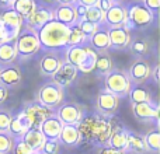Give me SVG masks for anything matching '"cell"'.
<instances>
[{"instance_id":"52","label":"cell","mask_w":160,"mask_h":154,"mask_svg":"<svg viewBox=\"0 0 160 154\" xmlns=\"http://www.w3.org/2000/svg\"><path fill=\"white\" fill-rule=\"evenodd\" d=\"M53 3H58V0H44V4H53Z\"/></svg>"},{"instance_id":"29","label":"cell","mask_w":160,"mask_h":154,"mask_svg":"<svg viewBox=\"0 0 160 154\" xmlns=\"http://www.w3.org/2000/svg\"><path fill=\"white\" fill-rule=\"evenodd\" d=\"M128 49L136 58H143L150 52V42L143 36H136V38L131 39Z\"/></svg>"},{"instance_id":"21","label":"cell","mask_w":160,"mask_h":154,"mask_svg":"<svg viewBox=\"0 0 160 154\" xmlns=\"http://www.w3.org/2000/svg\"><path fill=\"white\" fill-rule=\"evenodd\" d=\"M62 126H63V123L59 121L58 116L55 113H51L48 118H45L42 121V123L39 125L38 129L41 130V133L44 135L45 139H59Z\"/></svg>"},{"instance_id":"23","label":"cell","mask_w":160,"mask_h":154,"mask_svg":"<svg viewBox=\"0 0 160 154\" xmlns=\"http://www.w3.org/2000/svg\"><path fill=\"white\" fill-rule=\"evenodd\" d=\"M125 153H132V154H145L146 149H145V142L143 136H141L139 133L128 130L127 132V143H125Z\"/></svg>"},{"instance_id":"55","label":"cell","mask_w":160,"mask_h":154,"mask_svg":"<svg viewBox=\"0 0 160 154\" xmlns=\"http://www.w3.org/2000/svg\"><path fill=\"white\" fill-rule=\"evenodd\" d=\"M39 154H41V153H39Z\"/></svg>"},{"instance_id":"41","label":"cell","mask_w":160,"mask_h":154,"mask_svg":"<svg viewBox=\"0 0 160 154\" xmlns=\"http://www.w3.org/2000/svg\"><path fill=\"white\" fill-rule=\"evenodd\" d=\"M11 118H13V115H11L10 111L0 108V132H7Z\"/></svg>"},{"instance_id":"40","label":"cell","mask_w":160,"mask_h":154,"mask_svg":"<svg viewBox=\"0 0 160 154\" xmlns=\"http://www.w3.org/2000/svg\"><path fill=\"white\" fill-rule=\"evenodd\" d=\"M13 146V137L8 132H0V154H8Z\"/></svg>"},{"instance_id":"27","label":"cell","mask_w":160,"mask_h":154,"mask_svg":"<svg viewBox=\"0 0 160 154\" xmlns=\"http://www.w3.org/2000/svg\"><path fill=\"white\" fill-rule=\"evenodd\" d=\"M128 97H129L131 104L152 101V94H150V90L148 87H143V84H131Z\"/></svg>"},{"instance_id":"36","label":"cell","mask_w":160,"mask_h":154,"mask_svg":"<svg viewBox=\"0 0 160 154\" xmlns=\"http://www.w3.org/2000/svg\"><path fill=\"white\" fill-rule=\"evenodd\" d=\"M25 126L21 123V121H20L18 118H17V115L16 116H13L11 118V122H10V125H8V130L7 132L10 133V136L11 137H21L22 135L25 133Z\"/></svg>"},{"instance_id":"49","label":"cell","mask_w":160,"mask_h":154,"mask_svg":"<svg viewBox=\"0 0 160 154\" xmlns=\"http://www.w3.org/2000/svg\"><path fill=\"white\" fill-rule=\"evenodd\" d=\"M14 0H0V7L3 8H11Z\"/></svg>"},{"instance_id":"28","label":"cell","mask_w":160,"mask_h":154,"mask_svg":"<svg viewBox=\"0 0 160 154\" xmlns=\"http://www.w3.org/2000/svg\"><path fill=\"white\" fill-rule=\"evenodd\" d=\"M22 140L27 143V146L30 147L32 152H39V149H41L45 137H44V135L41 133L39 129L31 128V129L25 130V133L22 135Z\"/></svg>"},{"instance_id":"15","label":"cell","mask_w":160,"mask_h":154,"mask_svg":"<svg viewBox=\"0 0 160 154\" xmlns=\"http://www.w3.org/2000/svg\"><path fill=\"white\" fill-rule=\"evenodd\" d=\"M108 36H110V49L111 51H124L128 49L132 35L127 25L108 28Z\"/></svg>"},{"instance_id":"20","label":"cell","mask_w":160,"mask_h":154,"mask_svg":"<svg viewBox=\"0 0 160 154\" xmlns=\"http://www.w3.org/2000/svg\"><path fill=\"white\" fill-rule=\"evenodd\" d=\"M53 20L59 21L61 24L70 27V25L78 22V16H76L75 4H59L55 8H52Z\"/></svg>"},{"instance_id":"30","label":"cell","mask_w":160,"mask_h":154,"mask_svg":"<svg viewBox=\"0 0 160 154\" xmlns=\"http://www.w3.org/2000/svg\"><path fill=\"white\" fill-rule=\"evenodd\" d=\"M143 142H145L146 153L159 154V152H160V132H159L158 125L143 136Z\"/></svg>"},{"instance_id":"56","label":"cell","mask_w":160,"mask_h":154,"mask_svg":"<svg viewBox=\"0 0 160 154\" xmlns=\"http://www.w3.org/2000/svg\"><path fill=\"white\" fill-rule=\"evenodd\" d=\"M0 67H2V66H0Z\"/></svg>"},{"instance_id":"50","label":"cell","mask_w":160,"mask_h":154,"mask_svg":"<svg viewBox=\"0 0 160 154\" xmlns=\"http://www.w3.org/2000/svg\"><path fill=\"white\" fill-rule=\"evenodd\" d=\"M3 41H6V32H4V28L0 24V42H3Z\"/></svg>"},{"instance_id":"16","label":"cell","mask_w":160,"mask_h":154,"mask_svg":"<svg viewBox=\"0 0 160 154\" xmlns=\"http://www.w3.org/2000/svg\"><path fill=\"white\" fill-rule=\"evenodd\" d=\"M125 21H127V7L122 3H114L104 13L101 24H104L107 28H112L125 25Z\"/></svg>"},{"instance_id":"39","label":"cell","mask_w":160,"mask_h":154,"mask_svg":"<svg viewBox=\"0 0 160 154\" xmlns=\"http://www.w3.org/2000/svg\"><path fill=\"white\" fill-rule=\"evenodd\" d=\"M102 16H104V13H102L97 6H91V7H87L84 18L88 20V21H91V22H96V24H101Z\"/></svg>"},{"instance_id":"54","label":"cell","mask_w":160,"mask_h":154,"mask_svg":"<svg viewBox=\"0 0 160 154\" xmlns=\"http://www.w3.org/2000/svg\"><path fill=\"white\" fill-rule=\"evenodd\" d=\"M30 154H39V153H38V152H31Z\"/></svg>"},{"instance_id":"31","label":"cell","mask_w":160,"mask_h":154,"mask_svg":"<svg viewBox=\"0 0 160 154\" xmlns=\"http://www.w3.org/2000/svg\"><path fill=\"white\" fill-rule=\"evenodd\" d=\"M112 67H114L112 60H111L110 55H108L107 52H102V53H98V55H97L96 65H94V72H96L97 76L104 77Z\"/></svg>"},{"instance_id":"19","label":"cell","mask_w":160,"mask_h":154,"mask_svg":"<svg viewBox=\"0 0 160 154\" xmlns=\"http://www.w3.org/2000/svg\"><path fill=\"white\" fill-rule=\"evenodd\" d=\"M88 45L96 51L97 53H102L110 51V36H108V28L104 24H98L97 31L88 38Z\"/></svg>"},{"instance_id":"14","label":"cell","mask_w":160,"mask_h":154,"mask_svg":"<svg viewBox=\"0 0 160 154\" xmlns=\"http://www.w3.org/2000/svg\"><path fill=\"white\" fill-rule=\"evenodd\" d=\"M132 111L136 119L142 122H152L159 123V113L160 108L158 102L153 101H145V102H138V104H132Z\"/></svg>"},{"instance_id":"24","label":"cell","mask_w":160,"mask_h":154,"mask_svg":"<svg viewBox=\"0 0 160 154\" xmlns=\"http://www.w3.org/2000/svg\"><path fill=\"white\" fill-rule=\"evenodd\" d=\"M127 132H128V129L125 126H122L121 123L112 125V130H111L107 146L117 149V150H124L125 143H127Z\"/></svg>"},{"instance_id":"38","label":"cell","mask_w":160,"mask_h":154,"mask_svg":"<svg viewBox=\"0 0 160 154\" xmlns=\"http://www.w3.org/2000/svg\"><path fill=\"white\" fill-rule=\"evenodd\" d=\"M32 150L27 146L24 140L21 137H14L13 139V146H11V153L13 154H30Z\"/></svg>"},{"instance_id":"33","label":"cell","mask_w":160,"mask_h":154,"mask_svg":"<svg viewBox=\"0 0 160 154\" xmlns=\"http://www.w3.org/2000/svg\"><path fill=\"white\" fill-rule=\"evenodd\" d=\"M35 6H37L35 0H14L11 8L14 11H17L22 18H25V17H28L34 11Z\"/></svg>"},{"instance_id":"4","label":"cell","mask_w":160,"mask_h":154,"mask_svg":"<svg viewBox=\"0 0 160 154\" xmlns=\"http://www.w3.org/2000/svg\"><path fill=\"white\" fill-rule=\"evenodd\" d=\"M114 116H104L98 112H94L93 126H91L90 140L88 144H93L94 147H105L110 139L111 130L114 125Z\"/></svg>"},{"instance_id":"25","label":"cell","mask_w":160,"mask_h":154,"mask_svg":"<svg viewBox=\"0 0 160 154\" xmlns=\"http://www.w3.org/2000/svg\"><path fill=\"white\" fill-rule=\"evenodd\" d=\"M17 59V49L14 39H6L0 42V66L14 63Z\"/></svg>"},{"instance_id":"42","label":"cell","mask_w":160,"mask_h":154,"mask_svg":"<svg viewBox=\"0 0 160 154\" xmlns=\"http://www.w3.org/2000/svg\"><path fill=\"white\" fill-rule=\"evenodd\" d=\"M142 4L153 14V16H158L159 10H160V0H142Z\"/></svg>"},{"instance_id":"1","label":"cell","mask_w":160,"mask_h":154,"mask_svg":"<svg viewBox=\"0 0 160 154\" xmlns=\"http://www.w3.org/2000/svg\"><path fill=\"white\" fill-rule=\"evenodd\" d=\"M39 44L45 51H59L68 48V35H69V27L61 24L56 20H49L45 22L38 31Z\"/></svg>"},{"instance_id":"13","label":"cell","mask_w":160,"mask_h":154,"mask_svg":"<svg viewBox=\"0 0 160 154\" xmlns=\"http://www.w3.org/2000/svg\"><path fill=\"white\" fill-rule=\"evenodd\" d=\"M150 72L152 67L149 62L145 58H138L132 62L127 73L131 80V84H145V81L150 79Z\"/></svg>"},{"instance_id":"46","label":"cell","mask_w":160,"mask_h":154,"mask_svg":"<svg viewBox=\"0 0 160 154\" xmlns=\"http://www.w3.org/2000/svg\"><path fill=\"white\" fill-rule=\"evenodd\" d=\"M7 97H8V88H6L4 85L0 84V104H3L7 99Z\"/></svg>"},{"instance_id":"47","label":"cell","mask_w":160,"mask_h":154,"mask_svg":"<svg viewBox=\"0 0 160 154\" xmlns=\"http://www.w3.org/2000/svg\"><path fill=\"white\" fill-rule=\"evenodd\" d=\"M159 65H156L155 67L152 69V72H150V77L153 79V81H155V84H158L159 83Z\"/></svg>"},{"instance_id":"9","label":"cell","mask_w":160,"mask_h":154,"mask_svg":"<svg viewBox=\"0 0 160 154\" xmlns=\"http://www.w3.org/2000/svg\"><path fill=\"white\" fill-rule=\"evenodd\" d=\"M55 115L59 118V121L63 125H78L80 119L83 118V108L78 102H62L56 108Z\"/></svg>"},{"instance_id":"12","label":"cell","mask_w":160,"mask_h":154,"mask_svg":"<svg viewBox=\"0 0 160 154\" xmlns=\"http://www.w3.org/2000/svg\"><path fill=\"white\" fill-rule=\"evenodd\" d=\"M63 60L65 53L62 55L59 51H47L39 59V73L44 77H52Z\"/></svg>"},{"instance_id":"2","label":"cell","mask_w":160,"mask_h":154,"mask_svg":"<svg viewBox=\"0 0 160 154\" xmlns=\"http://www.w3.org/2000/svg\"><path fill=\"white\" fill-rule=\"evenodd\" d=\"M14 41H16L17 59L22 62L35 56L41 49V44H39L37 32L27 27H22V30L14 38Z\"/></svg>"},{"instance_id":"22","label":"cell","mask_w":160,"mask_h":154,"mask_svg":"<svg viewBox=\"0 0 160 154\" xmlns=\"http://www.w3.org/2000/svg\"><path fill=\"white\" fill-rule=\"evenodd\" d=\"M59 142L61 144L66 147H76L80 144V135L78 125H63L59 135Z\"/></svg>"},{"instance_id":"7","label":"cell","mask_w":160,"mask_h":154,"mask_svg":"<svg viewBox=\"0 0 160 154\" xmlns=\"http://www.w3.org/2000/svg\"><path fill=\"white\" fill-rule=\"evenodd\" d=\"M65 99V88L53 81H48L37 93V101L49 111H55Z\"/></svg>"},{"instance_id":"11","label":"cell","mask_w":160,"mask_h":154,"mask_svg":"<svg viewBox=\"0 0 160 154\" xmlns=\"http://www.w3.org/2000/svg\"><path fill=\"white\" fill-rule=\"evenodd\" d=\"M52 18H53L52 8L48 7L47 4H38V3H37L34 11L28 17L24 18V27L30 28V30L37 32L45 22H48Z\"/></svg>"},{"instance_id":"32","label":"cell","mask_w":160,"mask_h":154,"mask_svg":"<svg viewBox=\"0 0 160 154\" xmlns=\"http://www.w3.org/2000/svg\"><path fill=\"white\" fill-rule=\"evenodd\" d=\"M88 44V38L82 32L78 24L69 27V35H68V46H78V45Z\"/></svg>"},{"instance_id":"37","label":"cell","mask_w":160,"mask_h":154,"mask_svg":"<svg viewBox=\"0 0 160 154\" xmlns=\"http://www.w3.org/2000/svg\"><path fill=\"white\" fill-rule=\"evenodd\" d=\"M76 24L79 25V28L82 30V32L84 34L87 38H90V36L97 31V28H98V24H96V22H91V21H88V20H86V18L79 20Z\"/></svg>"},{"instance_id":"43","label":"cell","mask_w":160,"mask_h":154,"mask_svg":"<svg viewBox=\"0 0 160 154\" xmlns=\"http://www.w3.org/2000/svg\"><path fill=\"white\" fill-rule=\"evenodd\" d=\"M75 10H76V16H78V21L82 18H84L86 11H87V7L83 4H79V3H75Z\"/></svg>"},{"instance_id":"17","label":"cell","mask_w":160,"mask_h":154,"mask_svg":"<svg viewBox=\"0 0 160 154\" xmlns=\"http://www.w3.org/2000/svg\"><path fill=\"white\" fill-rule=\"evenodd\" d=\"M78 73H79V70L75 65L69 63L68 60H63L62 65L59 66V69L53 73L52 81L56 83L58 85H61V87H63V88L69 87V85H72V83L76 80Z\"/></svg>"},{"instance_id":"34","label":"cell","mask_w":160,"mask_h":154,"mask_svg":"<svg viewBox=\"0 0 160 154\" xmlns=\"http://www.w3.org/2000/svg\"><path fill=\"white\" fill-rule=\"evenodd\" d=\"M97 55H98V53H97L91 46H88L87 53H86L84 59H83L82 63L78 66L79 72H82V73H90V72H93V70H94V65H96Z\"/></svg>"},{"instance_id":"51","label":"cell","mask_w":160,"mask_h":154,"mask_svg":"<svg viewBox=\"0 0 160 154\" xmlns=\"http://www.w3.org/2000/svg\"><path fill=\"white\" fill-rule=\"evenodd\" d=\"M59 4H75L76 0H58Z\"/></svg>"},{"instance_id":"8","label":"cell","mask_w":160,"mask_h":154,"mask_svg":"<svg viewBox=\"0 0 160 154\" xmlns=\"http://www.w3.org/2000/svg\"><path fill=\"white\" fill-rule=\"evenodd\" d=\"M0 24L4 28L6 39H14L24 27V18L13 8H4L0 13Z\"/></svg>"},{"instance_id":"26","label":"cell","mask_w":160,"mask_h":154,"mask_svg":"<svg viewBox=\"0 0 160 154\" xmlns=\"http://www.w3.org/2000/svg\"><path fill=\"white\" fill-rule=\"evenodd\" d=\"M90 45H78V46H68L65 49V60H68L69 63L75 65L76 67L82 63V60L84 59L86 53H87V49Z\"/></svg>"},{"instance_id":"6","label":"cell","mask_w":160,"mask_h":154,"mask_svg":"<svg viewBox=\"0 0 160 154\" xmlns=\"http://www.w3.org/2000/svg\"><path fill=\"white\" fill-rule=\"evenodd\" d=\"M51 111L48 108H45L44 105H41L38 101H32V102H27L22 108V111L17 115V118L21 121V123L25 126V129H31L35 128L38 129L39 125L42 123L45 118L51 115Z\"/></svg>"},{"instance_id":"10","label":"cell","mask_w":160,"mask_h":154,"mask_svg":"<svg viewBox=\"0 0 160 154\" xmlns=\"http://www.w3.org/2000/svg\"><path fill=\"white\" fill-rule=\"evenodd\" d=\"M119 99L117 95H114L112 93L104 90H101L97 95L96 99V112H98L100 115L104 116H115L117 111L119 108Z\"/></svg>"},{"instance_id":"5","label":"cell","mask_w":160,"mask_h":154,"mask_svg":"<svg viewBox=\"0 0 160 154\" xmlns=\"http://www.w3.org/2000/svg\"><path fill=\"white\" fill-rule=\"evenodd\" d=\"M104 88L118 98H127L131 88V80L128 73L121 69H111L104 76Z\"/></svg>"},{"instance_id":"48","label":"cell","mask_w":160,"mask_h":154,"mask_svg":"<svg viewBox=\"0 0 160 154\" xmlns=\"http://www.w3.org/2000/svg\"><path fill=\"white\" fill-rule=\"evenodd\" d=\"M97 2H98V0H76V3L86 6V7H91V6H96Z\"/></svg>"},{"instance_id":"45","label":"cell","mask_w":160,"mask_h":154,"mask_svg":"<svg viewBox=\"0 0 160 154\" xmlns=\"http://www.w3.org/2000/svg\"><path fill=\"white\" fill-rule=\"evenodd\" d=\"M100 154H127L124 152V150H117V149H112V147H101V150H100Z\"/></svg>"},{"instance_id":"35","label":"cell","mask_w":160,"mask_h":154,"mask_svg":"<svg viewBox=\"0 0 160 154\" xmlns=\"http://www.w3.org/2000/svg\"><path fill=\"white\" fill-rule=\"evenodd\" d=\"M61 152V142L59 139H45L38 153L41 154H59Z\"/></svg>"},{"instance_id":"3","label":"cell","mask_w":160,"mask_h":154,"mask_svg":"<svg viewBox=\"0 0 160 154\" xmlns=\"http://www.w3.org/2000/svg\"><path fill=\"white\" fill-rule=\"evenodd\" d=\"M127 7V21L125 25L132 30H145L153 24L156 17L141 3H129Z\"/></svg>"},{"instance_id":"18","label":"cell","mask_w":160,"mask_h":154,"mask_svg":"<svg viewBox=\"0 0 160 154\" xmlns=\"http://www.w3.org/2000/svg\"><path fill=\"white\" fill-rule=\"evenodd\" d=\"M21 70L17 65L10 63L0 67V84L6 88H16L21 83Z\"/></svg>"},{"instance_id":"53","label":"cell","mask_w":160,"mask_h":154,"mask_svg":"<svg viewBox=\"0 0 160 154\" xmlns=\"http://www.w3.org/2000/svg\"><path fill=\"white\" fill-rule=\"evenodd\" d=\"M111 2H112V3H124L125 0H111Z\"/></svg>"},{"instance_id":"44","label":"cell","mask_w":160,"mask_h":154,"mask_svg":"<svg viewBox=\"0 0 160 154\" xmlns=\"http://www.w3.org/2000/svg\"><path fill=\"white\" fill-rule=\"evenodd\" d=\"M114 3L111 2V0H98V2H97V7L100 8V10L102 11V13H105V11L108 10V8L111 7V6H112Z\"/></svg>"}]
</instances>
